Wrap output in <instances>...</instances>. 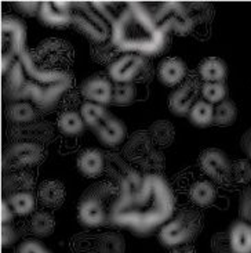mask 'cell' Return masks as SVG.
<instances>
[{"label":"cell","instance_id":"43","mask_svg":"<svg viewBox=\"0 0 251 253\" xmlns=\"http://www.w3.org/2000/svg\"><path fill=\"white\" fill-rule=\"evenodd\" d=\"M242 148L245 150V152L249 155L251 159V136L249 133H246L243 138H242Z\"/></svg>","mask_w":251,"mask_h":253},{"label":"cell","instance_id":"18","mask_svg":"<svg viewBox=\"0 0 251 253\" xmlns=\"http://www.w3.org/2000/svg\"><path fill=\"white\" fill-rule=\"evenodd\" d=\"M231 253H251V224L236 220L228 231Z\"/></svg>","mask_w":251,"mask_h":253},{"label":"cell","instance_id":"29","mask_svg":"<svg viewBox=\"0 0 251 253\" xmlns=\"http://www.w3.org/2000/svg\"><path fill=\"white\" fill-rule=\"evenodd\" d=\"M7 204L18 216H27L35 211V197L32 192H17L7 197Z\"/></svg>","mask_w":251,"mask_h":253},{"label":"cell","instance_id":"42","mask_svg":"<svg viewBox=\"0 0 251 253\" xmlns=\"http://www.w3.org/2000/svg\"><path fill=\"white\" fill-rule=\"evenodd\" d=\"M11 219H13V211L8 206L6 199L3 198L1 201V224H8Z\"/></svg>","mask_w":251,"mask_h":253},{"label":"cell","instance_id":"16","mask_svg":"<svg viewBox=\"0 0 251 253\" xmlns=\"http://www.w3.org/2000/svg\"><path fill=\"white\" fill-rule=\"evenodd\" d=\"M157 79L169 87H177L185 81L188 69L185 62L178 57H167L160 61L156 71Z\"/></svg>","mask_w":251,"mask_h":253},{"label":"cell","instance_id":"32","mask_svg":"<svg viewBox=\"0 0 251 253\" xmlns=\"http://www.w3.org/2000/svg\"><path fill=\"white\" fill-rule=\"evenodd\" d=\"M91 55L97 62L110 65L116 58L120 57V51L116 48L115 44L109 39L108 42H104V43L91 44Z\"/></svg>","mask_w":251,"mask_h":253},{"label":"cell","instance_id":"3","mask_svg":"<svg viewBox=\"0 0 251 253\" xmlns=\"http://www.w3.org/2000/svg\"><path fill=\"white\" fill-rule=\"evenodd\" d=\"M110 41L120 53L150 57L163 53L169 35L157 24L153 14L138 1L124 3L113 20Z\"/></svg>","mask_w":251,"mask_h":253},{"label":"cell","instance_id":"37","mask_svg":"<svg viewBox=\"0 0 251 253\" xmlns=\"http://www.w3.org/2000/svg\"><path fill=\"white\" fill-rule=\"evenodd\" d=\"M239 214L242 220L251 224V184L247 185L239 201Z\"/></svg>","mask_w":251,"mask_h":253},{"label":"cell","instance_id":"13","mask_svg":"<svg viewBox=\"0 0 251 253\" xmlns=\"http://www.w3.org/2000/svg\"><path fill=\"white\" fill-rule=\"evenodd\" d=\"M200 169L218 184H228L232 180V162L222 150L207 148L199 157Z\"/></svg>","mask_w":251,"mask_h":253},{"label":"cell","instance_id":"45","mask_svg":"<svg viewBox=\"0 0 251 253\" xmlns=\"http://www.w3.org/2000/svg\"><path fill=\"white\" fill-rule=\"evenodd\" d=\"M247 133H249V134H250V136H251V129L249 130V131H247Z\"/></svg>","mask_w":251,"mask_h":253},{"label":"cell","instance_id":"14","mask_svg":"<svg viewBox=\"0 0 251 253\" xmlns=\"http://www.w3.org/2000/svg\"><path fill=\"white\" fill-rule=\"evenodd\" d=\"M83 97L87 103L98 104V105H108L112 103L113 94V84L110 78L105 74H94L84 79L80 86Z\"/></svg>","mask_w":251,"mask_h":253},{"label":"cell","instance_id":"38","mask_svg":"<svg viewBox=\"0 0 251 253\" xmlns=\"http://www.w3.org/2000/svg\"><path fill=\"white\" fill-rule=\"evenodd\" d=\"M17 253H51L48 251L47 248L44 247L43 244H40L39 241L35 240H28L25 242H22L18 249H17Z\"/></svg>","mask_w":251,"mask_h":253},{"label":"cell","instance_id":"19","mask_svg":"<svg viewBox=\"0 0 251 253\" xmlns=\"http://www.w3.org/2000/svg\"><path fill=\"white\" fill-rule=\"evenodd\" d=\"M197 74L203 83L225 82V78L228 75V68L225 61H222L221 58L207 57L199 64Z\"/></svg>","mask_w":251,"mask_h":253},{"label":"cell","instance_id":"9","mask_svg":"<svg viewBox=\"0 0 251 253\" xmlns=\"http://www.w3.org/2000/svg\"><path fill=\"white\" fill-rule=\"evenodd\" d=\"M27 27L13 15L1 18V72L4 74L10 65L20 57L27 48Z\"/></svg>","mask_w":251,"mask_h":253},{"label":"cell","instance_id":"35","mask_svg":"<svg viewBox=\"0 0 251 253\" xmlns=\"http://www.w3.org/2000/svg\"><path fill=\"white\" fill-rule=\"evenodd\" d=\"M226 96H228V87H226L225 82L203 83L202 97L204 98V101L218 105L226 100Z\"/></svg>","mask_w":251,"mask_h":253},{"label":"cell","instance_id":"36","mask_svg":"<svg viewBox=\"0 0 251 253\" xmlns=\"http://www.w3.org/2000/svg\"><path fill=\"white\" fill-rule=\"evenodd\" d=\"M232 180L239 184H249L251 183V164L245 159H239L232 164Z\"/></svg>","mask_w":251,"mask_h":253},{"label":"cell","instance_id":"23","mask_svg":"<svg viewBox=\"0 0 251 253\" xmlns=\"http://www.w3.org/2000/svg\"><path fill=\"white\" fill-rule=\"evenodd\" d=\"M35 181L31 173L25 170H18L15 173L7 174L3 180V191L8 192V195L17 192H31L34 188Z\"/></svg>","mask_w":251,"mask_h":253},{"label":"cell","instance_id":"26","mask_svg":"<svg viewBox=\"0 0 251 253\" xmlns=\"http://www.w3.org/2000/svg\"><path fill=\"white\" fill-rule=\"evenodd\" d=\"M84 121L80 112L76 111H65L58 117V129L67 136H77L82 134L84 130Z\"/></svg>","mask_w":251,"mask_h":253},{"label":"cell","instance_id":"39","mask_svg":"<svg viewBox=\"0 0 251 253\" xmlns=\"http://www.w3.org/2000/svg\"><path fill=\"white\" fill-rule=\"evenodd\" d=\"M14 6L17 7V10L21 11V13L27 14V15H39L40 13V1H15Z\"/></svg>","mask_w":251,"mask_h":253},{"label":"cell","instance_id":"27","mask_svg":"<svg viewBox=\"0 0 251 253\" xmlns=\"http://www.w3.org/2000/svg\"><path fill=\"white\" fill-rule=\"evenodd\" d=\"M190 124L197 127H209L214 124V107L204 100H199L189 112Z\"/></svg>","mask_w":251,"mask_h":253},{"label":"cell","instance_id":"24","mask_svg":"<svg viewBox=\"0 0 251 253\" xmlns=\"http://www.w3.org/2000/svg\"><path fill=\"white\" fill-rule=\"evenodd\" d=\"M105 171L108 173L109 177L115 180L116 185H120L133 171V166L127 164L120 155L110 152L105 155Z\"/></svg>","mask_w":251,"mask_h":253},{"label":"cell","instance_id":"30","mask_svg":"<svg viewBox=\"0 0 251 253\" xmlns=\"http://www.w3.org/2000/svg\"><path fill=\"white\" fill-rule=\"evenodd\" d=\"M238 118V107L232 100L226 98L225 101L214 107V124L217 126H231Z\"/></svg>","mask_w":251,"mask_h":253},{"label":"cell","instance_id":"17","mask_svg":"<svg viewBox=\"0 0 251 253\" xmlns=\"http://www.w3.org/2000/svg\"><path fill=\"white\" fill-rule=\"evenodd\" d=\"M77 168L86 177H98L105 170V155L97 148L82 151L77 158Z\"/></svg>","mask_w":251,"mask_h":253},{"label":"cell","instance_id":"10","mask_svg":"<svg viewBox=\"0 0 251 253\" xmlns=\"http://www.w3.org/2000/svg\"><path fill=\"white\" fill-rule=\"evenodd\" d=\"M35 57L41 68L69 72V67L75 58V50L64 39L48 38L39 43L35 50Z\"/></svg>","mask_w":251,"mask_h":253},{"label":"cell","instance_id":"4","mask_svg":"<svg viewBox=\"0 0 251 253\" xmlns=\"http://www.w3.org/2000/svg\"><path fill=\"white\" fill-rule=\"evenodd\" d=\"M119 195V188L113 183H97L90 185L82 194L77 205V219L84 227L95 228L107 224L110 209Z\"/></svg>","mask_w":251,"mask_h":253},{"label":"cell","instance_id":"41","mask_svg":"<svg viewBox=\"0 0 251 253\" xmlns=\"http://www.w3.org/2000/svg\"><path fill=\"white\" fill-rule=\"evenodd\" d=\"M17 240V234L8 224H3L1 226V245L3 247H8L14 244Z\"/></svg>","mask_w":251,"mask_h":253},{"label":"cell","instance_id":"6","mask_svg":"<svg viewBox=\"0 0 251 253\" xmlns=\"http://www.w3.org/2000/svg\"><path fill=\"white\" fill-rule=\"evenodd\" d=\"M203 228L202 214L193 209H185L164 224L159 233V241L166 248L174 249L190 244Z\"/></svg>","mask_w":251,"mask_h":253},{"label":"cell","instance_id":"2","mask_svg":"<svg viewBox=\"0 0 251 253\" xmlns=\"http://www.w3.org/2000/svg\"><path fill=\"white\" fill-rule=\"evenodd\" d=\"M3 75L8 100L28 101L43 111L53 110L73 83L71 72L41 68L35 50H25Z\"/></svg>","mask_w":251,"mask_h":253},{"label":"cell","instance_id":"34","mask_svg":"<svg viewBox=\"0 0 251 253\" xmlns=\"http://www.w3.org/2000/svg\"><path fill=\"white\" fill-rule=\"evenodd\" d=\"M124 240L120 234L107 233L100 237L97 244L98 253H124Z\"/></svg>","mask_w":251,"mask_h":253},{"label":"cell","instance_id":"28","mask_svg":"<svg viewBox=\"0 0 251 253\" xmlns=\"http://www.w3.org/2000/svg\"><path fill=\"white\" fill-rule=\"evenodd\" d=\"M55 220L54 216L48 212H36L31 217L29 228L36 237H48L54 231Z\"/></svg>","mask_w":251,"mask_h":253},{"label":"cell","instance_id":"12","mask_svg":"<svg viewBox=\"0 0 251 253\" xmlns=\"http://www.w3.org/2000/svg\"><path fill=\"white\" fill-rule=\"evenodd\" d=\"M46 152L40 144L29 141H15L3 154V168L10 170H22L29 166L40 164Z\"/></svg>","mask_w":251,"mask_h":253},{"label":"cell","instance_id":"5","mask_svg":"<svg viewBox=\"0 0 251 253\" xmlns=\"http://www.w3.org/2000/svg\"><path fill=\"white\" fill-rule=\"evenodd\" d=\"M83 121L97 138L107 147H117L126 140L127 129L119 118L112 115L105 107L86 103L80 107Z\"/></svg>","mask_w":251,"mask_h":253},{"label":"cell","instance_id":"20","mask_svg":"<svg viewBox=\"0 0 251 253\" xmlns=\"http://www.w3.org/2000/svg\"><path fill=\"white\" fill-rule=\"evenodd\" d=\"M196 96L197 93H195L193 90L188 89L183 84H179L169 96L170 111L178 117H183V115L189 114L192 107L195 105Z\"/></svg>","mask_w":251,"mask_h":253},{"label":"cell","instance_id":"7","mask_svg":"<svg viewBox=\"0 0 251 253\" xmlns=\"http://www.w3.org/2000/svg\"><path fill=\"white\" fill-rule=\"evenodd\" d=\"M72 25L79 34L87 38L91 44L108 42L112 36V28L105 18L86 1L72 3Z\"/></svg>","mask_w":251,"mask_h":253},{"label":"cell","instance_id":"31","mask_svg":"<svg viewBox=\"0 0 251 253\" xmlns=\"http://www.w3.org/2000/svg\"><path fill=\"white\" fill-rule=\"evenodd\" d=\"M149 134L152 141L157 147H169L174 140V127L164 121H159L150 126Z\"/></svg>","mask_w":251,"mask_h":253},{"label":"cell","instance_id":"44","mask_svg":"<svg viewBox=\"0 0 251 253\" xmlns=\"http://www.w3.org/2000/svg\"><path fill=\"white\" fill-rule=\"evenodd\" d=\"M171 253H196L195 248L192 247L190 244H186V245H181V247L174 248Z\"/></svg>","mask_w":251,"mask_h":253},{"label":"cell","instance_id":"22","mask_svg":"<svg viewBox=\"0 0 251 253\" xmlns=\"http://www.w3.org/2000/svg\"><path fill=\"white\" fill-rule=\"evenodd\" d=\"M189 198L196 206L206 208V206H210L215 201L217 190L211 181L200 180V181L193 183L190 187Z\"/></svg>","mask_w":251,"mask_h":253},{"label":"cell","instance_id":"1","mask_svg":"<svg viewBox=\"0 0 251 253\" xmlns=\"http://www.w3.org/2000/svg\"><path fill=\"white\" fill-rule=\"evenodd\" d=\"M174 209V195L162 174H143L133 169L119 185L109 220L115 226L143 237L167 224Z\"/></svg>","mask_w":251,"mask_h":253},{"label":"cell","instance_id":"21","mask_svg":"<svg viewBox=\"0 0 251 253\" xmlns=\"http://www.w3.org/2000/svg\"><path fill=\"white\" fill-rule=\"evenodd\" d=\"M37 197L41 205L60 208L65 202V187L58 180H46L39 187Z\"/></svg>","mask_w":251,"mask_h":253},{"label":"cell","instance_id":"11","mask_svg":"<svg viewBox=\"0 0 251 253\" xmlns=\"http://www.w3.org/2000/svg\"><path fill=\"white\" fill-rule=\"evenodd\" d=\"M152 14L157 21V24L163 28L167 34L173 32V34L183 36V35L190 34L196 25L185 3H179V1L157 3V8H155V11H152Z\"/></svg>","mask_w":251,"mask_h":253},{"label":"cell","instance_id":"33","mask_svg":"<svg viewBox=\"0 0 251 253\" xmlns=\"http://www.w3.org/2000/svg\"><path fill=\"white\" fill-rule=\"evenodd\" d=\"M137 90L134 83H115L113 84V94H112V104L119 107L131 105L136 100Z\"/></svg>","mask_w":251,"mask_h":253},{"label":"cell","instance_id":"25","mask_svg":"<svg viewBox=\"0 0 251 253\" xmlns=\"http://www.w3.org/2000/svg\"><path fill=\"white\" fill-rule=\"evenodd\" d=\"M7 118L17 125L34 124L36 119V110L31 103L28 101H17L11 103L7 107Z\"/></svg>","mask_w":251,"mask_h":253},{"label":"cell","instance_id":"8","mask_svg":"<svg viewBox=\"0 0 251 253\" xmlns=\"http://www.w3.org/2000/svg\"><path fill=\"white\" fill-rule=\"evenodd\" d=\"M108 74L115 83H148L153 78V69L146 57L122 54L109 65Z\"/></svg>","mask_w":251,"mask_h":253},{"label":"cell","instance_id":"40","mask_svg":"<svg viewBox=\"0 0 251 253\" xmlns=\"http://www.w3.org/2000/svg\"><path fill=\"white\" fill-rule=\"evenodd\" d=\"M213 251L215 253H231L228 233L217 234L213 237Z\"/></svg>","mask_w":251,"mask_h":253},{"label":"cell","instance_id":"15","mask_svg":"<svg viewBox=\"0 0 251 253\" xmlns=\"http://www.w3.org/2000/svg\"><path fill=\"white\" fill-rule=\"evenodd\" d=\"M39 20L47 27H68L69 24H72V3L71 1H41Z\"/></svg>","mask_w":251,"mask_h":253}]
</instances>
